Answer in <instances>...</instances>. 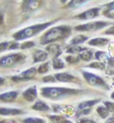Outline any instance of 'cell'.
<instances>
[{"instance_id":"6da1fadb","label":"cell","mask_w":114,"mask_h":123,"mask_svg":"<svg viewBox=\"0 0 114 123\" xmlns=\"http://www.w3.org/2000/svg\"><path fill=\"white\" fill-rule=\"evenodd\" d=\"M72 31V28L68 25H60V26L51 27L40 37L41 44H49L57 40L68 37Z\"/></svg>"},{"instance_id":"7a4b0ae2","label":"cell","mask_w":114,"mask_h":123,"mask_svg":"<svg viewBox=\"0 0 114 123\" xmlns=\"http://www.w3.org/2000/svg\"><path fill=\"white\" fill-rule=\"evenodd\" d=\"M80 92L82 91L71 88H63V87H44L41 89V95L48 99L59 100L71 95L79 94Z\"/></svg>"},{"instance_id":"3957f363","label":"cell","mask_w":114,"mask_h":123,"mask_svg":"<svg viewBox=\"0 0 114 123\" xmlns=\"http://www.w3.org/2000/svg\"><path fill=\"white\" fill-rule=\"evenodd\" d=\"M51 24H53V21L30 25V26H27V27H25L23 29H20L17 32H15L13 34V38L15 40H23V39H27L29 37H35L37 34H38L40 31L44 30L46 27H49Z\"/></svg>"},{"instance_id":"277c9868","label":"cell","mask_w":114,"mask_h":123,"mask_svg":"<svg viewBox=\"0 0 114 123\" xmlns=\"http://www.w3.org/2000/svg\"><path fill=\"white\" fill-rule=\"evenodd\" d=\"M25 55L17 53V54H9L7 55L0 58V68H11V67L21 63L24 61Z\"/></svg>"},{"instance_id":"5b68a950","label":"cell","mask_w":114,"mask_h":123,"mask_svg":"<svg viewBox=\"0 0 114 123\" xmlns=\"http://www.w3.org/2000/svg\"><path fill=\"white\" fill-rule=\"evenodd\" d=\"M83 76H84L85 80L87 81V83L89 85L94 86V87H99V88H104L106 90L109 89V87L106 84V82L103 80L101 77L94 75L92 73H89V72H83Z\"/></svg>"},{"instance_id":"8992f818","label":"cell","mask_w":114,"mask_h":123,"mask_svg":"<svg viewBox=\"0 0 114 123\" xmlns=\"http://www.w3.org/2000/svg\"><path fill=\"white\" fill-rule=\"evenodd\" d=\"M109 24H110L109 22H106V21H93V22L85 23V24L77 25L75 29L77 31H96V30H100Z\"/></svg>"},{"instance_id":"52a82bcc","label":"cell","mask_w":114,"mask_h":123,"mask_svg":"<svg viewBox=\"0 0 114 123\" xmlns=\"http://www.w3.org/2000/svg\"><path fill=\"white\" fill-rule=\"evenodd\" d=\"M37 74V69L35 68H29L28 70L24 71L21 73L20 76H16V77H12V80L15 82H20V81H28L30 79H32L33 77Z\"/></svg>"},{"instance_id":"ba28073f","label":"cell","mask_w":114,"mask_h":123,"mask_svg":"<svg viewBox=\"0 0 114 123\" xmlns=\"http://www.w3.org/2000/svg\"><path fill=\"white\" fill-rule=\"evenodd\" d=\"M99 10L100 8H91L88 9L86 11H84L83 13L78 14L76 18H79L80 20H89V19H93L97 17L99 15Z\"/></svg>"},{"instance_id":"9c48e42d","label":"cell","mask_w":114,"mask_h":123,"mask_svg":"<svg viewBox=\"0 0 114 123\" xmlns=\"http://www.w3.org/2000/svg\"><path fill=\"white\" fill-rule=\"evenodd\" d=\"M41 0H23L22 9L25 12H32L40 6Z\"/></svg>"},{"instance_id":"30bf717a","label":"cell","mask_w":114,"mask_h":123,"mask_svg":"<svg viewBox=\"0 0 114 123\" xmlns=\"http://www.w3.org/2000/svg\"><path fill=\"white\" fill-rule=\"evenodd\" d=\"M23 98L28 101V102H32L34 101L37 99V96H38V91H37V87L32 86V87H29L28 89L25 90L23 93H22Z\"/></svg>"},{"instance_id":"8fae6325","label":"cell","mask_w":114,"mask_h":123,"mask_svg":"<svg viewBox=\"0 0 114 123\" xmlns=\"http://www.w3.org/2000/svg\"><path fill=\"white\" fill-rule=\"evenodd\" d=\"M18 96V91H9L0 94V101L2 102H13Z\"/></svg>"},{"instance_id":"7c38bea8","label":"cell","mask_w":114,"mask_h":123,"mask_svg":"<svg viewBox=\"0 0 114 123\" xmlns=\"http://www.w3.org/2000/svg\"><path fill=\"white\" fill-rule=\"evenodd\" d=\"M56 81L59 82H64V83H69V82H73L75 80V77L69 73H59L55 75Z\"/></svg>"},{"instance_id":"4fadbf2b","label":"cell","mask_w":114,"mask_h":123,"mask_svg":"<svg viewBox=\"0 0 114 123\" xmlns=\"http://www.w3.org/2000/svg\"><path fill=\"white\" fill-rule=\"evenodd\" d=\"M22 114V111L16 108H0V115L2 116H13V115H20Z\"/></svg>"},{"instance_id":"5bb4252c","label":"cell","mask_w":114,"mask_h":123,"mask_svg":"<svg viewBox=\"0 0 114 123\" xmlns=\"http://www.w3.org/2000/svg\"><path fill=\"white\" fill-rule=\"evenodd\" d=\"M48 53L44 50L38 49L33 53V63H40V62H44L48 59Z\"/></svg>"},{"instance_id":"9a60e30c","label":"cell","mask_w":114,"mask_h":123,"mask_svg":"<svg viewBox=\"0 0 114 123\" xmlns=\"http://www.w3.org/2000/svg\"><path fill=\"white\" fill-rule=\"evenodd\" d=\"M108 43H109V39L108 38H103V37H96L93 38L91 40H89L88 44L92 45V47H104Z\"/></svg>"},{"instance_id":"2e32d148","label":"cell","mask_w":114,"mask_h":123,"mask_svg":"<svg viewBox=\"0 0 114 123\" xmlns=\"http://www.w3.org/2000/svg\"><path fill=\"white\" fill-rule=\"evenodd\" d=\"M46 50L49 52V54H51V55H54L55 58H58L59 55L62 54V49L61 47L57 43H53V44H49L48 48H46Z\"/></svg>"},{"instance_id":"e0dca14e","label":"cell","mask_w":114,"mask_h":123,"mask_svg":"<svg viewBox=\"0 0 114 123\" xmlns=\"http://www.w3.org/2000/svg\"><path fill=\"white\" fill-rule=\"evenodd\" d=\"M90 1H92V0H71L70 3L68 4V7L72 9H77V8L84 6V5H86Z\"/></svg>"},{"instance_id":"ac0fdd59","label":"cell","mask_w":114,"mask_h":123,"mask_svg":"<svg viewBox=\"0 0 114 123\" xmlns=\"http://www.w3.org/2000/svg\"><path fill=\"white\" fill-rule=\"evenodd\" d=\"M100 100L99 99H95V100H89V101H84L82 103L79 104L78 106V110H84V109H91L92 106H94L97 104Z\"/></svg>"},{"instance_id":"d6986e66","label":"cell","mask_w":114,"mask_h":123,"mask_svg":"<svg viewBox=\"0 0 114 123\" xmlns=\"http://www.w3.org/2000/svg\"><path fill=\"white\" fill-rule=\"evenodd\" d=\"M32 108L33 110H37V111H49L51 109L48 104H45L44 101H40V100L35 102V103L32 105Z\"/></svg>"},{"instance_id":"ffe728a7","label":"cell","mask_w":114,"mask_h":123,"mask_svg":"<svg viewBox=\"0 0 114 123\" xmlns=\"http://www.w3.org/2000/svg\"><path fill=\"white\" fill-rule=\"evenodd\" d=\"M87 39H88V37L83 35V34H79V35H76V37H74L71 39L70 44L71 45H79L80 43H83L84 42H86Z\"/></svg>"},{"instance_id":"44dd1931","label":"cell","mask_w":114,"mask_h":123,"mask_svg":"<svg viewBox=\"0 0 114 123\" xmlns=\"http://www.w3.org/2000/svg\"><path fill=\"white\" fill-rule=\"evenodd\" d=\"M85 48H81L80 45H70V47L67 48V53H69V54H78V53H82V52H84Z\"/></svg>"},{"instance_id":"7402d4cb","label":"cell","mask_w":114,"mask_h":123,"mask_svg":"<svg viewBox=\"0 0 114 123\" xmlns=\"http://www.w3.org/2000/svg\"><path fill=\"white\" fill-rule=\"evenodd\" d=\"M93 57V54L91 50H88V49H85L84 52H82L79 55V59L82 60V61H85V62H88V61H90Z\"/></svg>"},{"instance_id":"603a6c76","label":"cell","mask_w":114,"mask_h":123,"mask_svg":"<svg viewBox=\"0 0 114 123\" xmlns=\"http://www.w3.org/2000/svg\"><path fill=\"white\" fill-rule=\"evenodd\" d=\"M53 67L55 70H61L65 68V63L59 58H54L53 60Z\"/></svg>"},{"instance_id":"cb8c5ba5","label":"cell","mask_w":114,"mask_h":123,"mask_svg":"<svg viewBox=\"0 0 114 123\" xmlns=\"http://www.w3.org/2000/svg\"><path fill=\"white\" fill-rule=\"evenodd\" d=\"M97 113L101 118H106L109 115V111L107 110V108L105 106H99L97 108Z\"/></svg>"},{"instance_id":"d4e9b609","label":"cell","mask_w":114,"mask_h":123,"mask_svg":"<svg viewBox=\"0 0 114 123\" xmlns=\"http://www.w3.org/2000/svg\"><path fill=\"white\" fill-rule=\"evenodd\" d=\"M23 123H45V121L41 118H37V117H28L22 120Z\"/></svg>"},{"instance_id":"484cf974","label":"cell","mask_w":114,"mask_h":123,"mask_svg":"<svg viewBox=\"0 0 114 123\" xmlns=\"http://www.w3.org/2000/svg\"><path fill=\"white\" fill-rule=\"evenodd\" d=\"M95 58L98 61H103V60H108L107 54L105 52H102V50H98L95 54Z\"/></svg>"},{"instance_id":"4316f807","label":"cell","mask_w":114,"mask_h":123,"mask_svg":"<svg viewBox=\"0 0 114 123\" xmlns=\"http://www.w3.org/2000/svg\"><path fill=\"white\" fill-rule=\"evenodd\" d=\"M50 119L53 121V123H62L66 118L64 116H61V115H51Z\"/></svg>"},{"instance_id":"83f0119b","label":"cell","mask_w":114,"mask_h":123,"mask_svg":"<svg viewBox=\"0 0 114 123\" xmlns=\"http://www.w3.org/2000/svg\"><path fill=\"white\" fill-rule=\"evenodd\" d=\"M49 69H50V66H49V63H44L43 65H40L38 69V72L39 74H44V73H48L49 72Z\"/></svg>"},{"instance_id":"f1b7e54d","label":"cell","mask_w":114,"mask_h":123,"mask_svg":"<svg viewBox=\"0 0 114 123\" xmlns=\"http://www.w3.org/2000/svg\"><path fill=\"white\" fill-rule=\"evenodd\" d=\"M90 68H93V69H98V70H104L105 69V65L100 63V62H96V63H92L89 65Z\"/></svg>"},{"instance_id":"f546056e","label":"cell","mask_w":114,"mask_h":123,"mask_svg":"<svg viewBox=\"0 0 114 123\" xmlns=\"http://www.w3.org/2000/svg\"><path fill=\"white\" fill-rule=\"evenodd\" d=\"M10 45H11V43L10 42H3L0 43V53L4 52L6 49H10Z\"/></svg>"},{"instance_id":"4dcf8cb0","label":"cell","mask_w":114,"mask_h":123,"mask_svg":"<svg viewBox=\"0 0 114 123\" xmlns=\"http://www.w3.org/2000/svg\"><path fill=\"white\" fill-rule=\"evenodd\" d=\"M105 7H106V11H104V15L108 14L109 12H113L114 11V1L108 3Z\"/></svg>"},{"instance_id":"1f68e13d","label":"cell","mask_w":114,"mask_h":123,"mask_svg":"<svg viewBox=\"0 0 114 123\" xmlns=\"http://www.w3.org/2000/svg\"><path fill=\"white\" fill-rule=\"evenodd\" d=\"M32 47H34V43L33 42H25V43H23L21 45H20V49H30Z\"/></svg>"},{"instance_id":"d6a6232c","label":"cell","mask_w":114,"mask_h":123,"mask_svg":"<svg viewBox=\"0 0 114 123\" xmlns=\"http://www.w3.org/2000/svg\"><path fill=\"white\" fill-rule=\"evenodd\" d=\"M66 61L68 62L69 64H76L79 62V58H76V57H73V55H68L66 58Z\"/></svg>"},{"instance_id":"836d02e7","label":"cell","mask_w":114,"mask_h":123,"mask_svg":"<svg viewBox=\"0 0 114 123\" xmlns=\"http://www.w3.org/2000/svg\"><path fill=\"white\" fill-rule=\"evenodd\" d=\"M104 105H105V107L109 112H114V103L113 102L106 101V102H104Z\"/></svg>"},{"instance_id":"e575fe53","label":"cell","mask_w":114,"mask_h":123,"mask_svg":"<svg viewBox=\"0 0 114 123\" xmlns=\"http://www.w3.org/2000/svg\"><path fill=\"white\" fill-rule=\"evenodd\" d=\"M55 81H56L55 76H49L44 78V82H55Z\"/></svg>"},{"instance_id":"d590c367","label":"cell","mask_w":114,"mask_h":123,"mask_svg":"<svg viewBox=\"0 0 114 123\" xmlns=\"http://www.w3.org/2000/svg\"><path fill=\"white\" fill-rule=\"evenodd\" d=\"M105 34H111V35H114V25L111 27H109L107 30H105Z\"/></svg>"},{"instance_id":"8d00e7d4","label":"cell","mask_w":114,"mask_h":123,"mask_svg":"<svg viewBox=\"0 0 114 123\" xmlns=\"http://www.w3.org/2000/svg\"><path fill=\"white\" fill-rule=\"evenodd\" d=\"M79 123H96L94 120H91V119H86V118H83L79 121Z\"/></svg>"},{"instance_id":"74e56055","label":"cell","mask_w":114,"mask_h":123,"mask_svg":"<svg viewBox=\"0 0 114 123\" xmlns=\"http://www.w3.org/2000/svg\"><path fill=\"white\" fill-rule=\"evenodd\" d=\"M108 66H109L110 68H114V58L108 59Z\"/></svg>"},{"instance_id":"f35d334b","label":"cell","mask_w":114,"mask_h":123,"mask_svg":"<svg viewBox=\"0 0 114 123\" xmlns=\"http://www.w3.org/2000/svg\"><path fill=\"white\" fill-rule=\"evenodd\" d=\"M105 123H114V115L113 116H111V117H109L107 120H106V122Z\"/></svg>"},{"instance_id":"ab89813d","label":"cell","mask_w":114,"mask_h":123,"mask_svg":"<svg viewBox=\"0 0 114 123\" xmlns=\"http://www.w3.org/2000/svg\"><path fill=\"white\" fill-rule=\"evenodd\" d=\"M4 83H5V79L2 78V77H0V86H2Z\"/></svg>"},{"instance_id":"60d3db41","label":"cell","mask_w":114,"mask_h":123,"mask_svg":"<svg viewBox=\"0 0 114 123\" xmlns=\"http://www.w3.org/2000/svg\"><path fill=\"white\" fill-rule=\"evenodd\" d=\"M3 22V16H2V13H0V24Z\"/></svg>"},{"instance_id":"b9f144b4","label":"cell","mask_w":114,"mask_h":123,"mask_svg":"<svg viewBox=\"0 0 114 123\" xmlns=\"http://www.w3.org/2000/svg\"><path fill=\"white\" fill-rule=\"evenodd\" d=\"M62 123H73V122H72V121H70V120H68V119H65L63 122H62Z\"/></svg>"},{"instance_id":"7bdbcfd3","label":"cell","mask_w":114,"mask_h":123,"mask_svg":"<svg viewBox=\"0 0 114 123\" xmlns=\"http://www.w3.org/2000/svg\"><path fill=\"white\" fill-rule=\"evenodd\" d=\"M111 98H112V99H113V100H114V92H113V93H112V94H111Z\"/></svg>"},{"instance_id":"ee69618b","label":"cell","mask_w":114,"mask_h":123,"mask_svg":"<svg viewBox=\"0 0 114 123\" xmlns=\"http://www.w3.org/2000/svg\"><path fill=\"white\" fill-rule=\"evenodd\" d=\"M61 1H62V3H66L68 0H61Z\"/></svg>"}]
</instances>
